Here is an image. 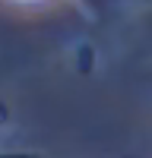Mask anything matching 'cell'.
Masks as SVG:
<instances>
[{
	"label": "cell",
	"mask_w": 152,
	"mask_h": 158,
	"mask_svg": "<svg viewBox=\"0 0 152 158\" xmlns=\"http://www.w3.org/2000/svg\"><path fill=\"white\" fill-rule=\"evenodd\" d=\"M0 120H3V108H0Z\"/></svg>",
	"instance_id": "6da1fadb"
}]
</instances>
